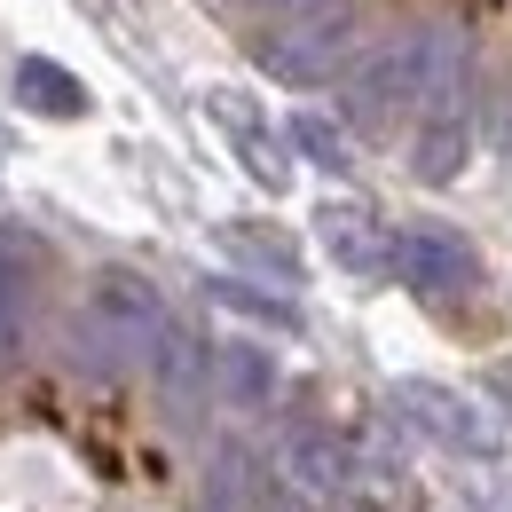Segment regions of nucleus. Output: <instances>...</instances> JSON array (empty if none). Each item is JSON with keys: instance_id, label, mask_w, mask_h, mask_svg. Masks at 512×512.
Returning a JSON list of instances; mask_svg holds the SVG:
<instances>
[{"instance_id": "f257e3e1", "label": "nucleus", "mask_w": 512, "mask_h": 512, "mask_svg": "<svg viewBox=\"0 0 512 512\" xmlns=\"http://www.w3.org/2000/svg\"><path fill=\"white\" fill-rule=\"evenodd\" d=\"M347 48H355V8L308 0V8H284L253 40V64L268 79H284V87H316V79H331V71L347 64Z\"/></svg>"}, {"instance_id": "f03ea898", "label": "nucleus", "mask_w": 512, "mask_h": 512, "mask_svg": "<svg viewBox=\"0 0 512 512\" xmlns=\"http://www.w3.org/2000/svg\"><path fill=\"white\" fill-rule=\"evenodd\" d=\"M418 95H426V40H386L347 79V119L355 127H394L402 111H418Z\"/></svg>"}, {"instance_id": "7ed1b4c3", "label": "nucleus", "mask_w": 512, "mask_h": 512, "mask_svg": "<svg viewBox=\"0 0 512 512\" xmlns=\"http://www.w3.org/2000/svg\"><path fill=\"white\" fill-rule=\"evenodd\" d=\"M386 402H394V418L410 426V434H426V442L457 449V457H497V426L465 402V394H449L434 379H394L386 386Z\"/></svg>"}, {"instance_id": "20e7f679", "label": "nucleus", "mask_w": 512, "mask_h": 512, "mask_svg": "<svg viewBox=\"0 0 512 512\" xmlns=\"http://www.w3.org/2000/svg\"><path fill=\"white\" fill-rule=\"evenodd\" d=\"M394 268H402V284L426 292V300H457V292L481 284V253H473V237H457L449 221H410V229L394 237Z\"/></svg>"}, {"instance_id": "39448f33", "label": "nucleus", "mask_w": 512, "mask_h": 512, "mask_svg": "<svg viewBox=\"0 0 512 512\" xmlns=\"http://www.w3.org/2000/svg\"><path fill=\"white\" fill-rule=\"evenodd\" d=\"M87 316H95V339H111V347H158V339L174 331L166 308H158V292H150L134 268H95Z\"/></svg>"}, {"instance_id": "423d86ee", "label": "nucleus", "mask_w": 512, "mask_h": 512, "mask_svg": "<svg viewBox=\"0 0 512 512\" xmlns=\"http://www.w3.org/2000/svg\"><path fill=\"white\" fill-rule=\"evenodd\" d=\"M276 473H284V489H300L316 505V497H339L355 481V449L339 434H323V426H292L284 449H276Z\"/></svg>"}, {"instance_id": "0eeeda50", "label": "nucleus", "mask_w": 512, "mask_h": 512, "mask_svg": "<svg viewBox=\"0 0 512 512\" xmlns=\"http://www.w3.org/2000/svg\"><path fill=\"white\" fill-rule=\"evenodd\" d=\"M316 229H323V253L339 260L347 276H386V268H394V245H386L379 213H363V205H323Z\"/></svg>"}, {"instance_id": "6e6552de", "label": "nucleus", "mask_w": 512, "mask_h": 512, "mask_svg": "<svg viewBox=\"0 0 512 512\" xmlns=\"http://www.w3.org/2000/svg\"><path fill=\"white\" fill-rule=\"evenodd\" d=\"M213 379L229 394V410H268V402H276V363H268V347L221 339V347H213Z\"/></svg>"}, {"instance_id": "1a4fd4ad", "label": "nucleus", "mask_w": 512, "mask_h": 512, "mask_svg": "<svg viewBox=\"0 0 512 512\" xmlns=\"http://www.w3.org/2000/svg\"><path fill=\"white\" fill-rule=\"evenodd\" d=\"M16 103L40 111V119H87V87L64 64H48V56H24L16 64Z\"/></svg>"}, {"instance_id": "9d476101", "label": "nucleus", "mask_w": 512, "mask_h": 512, "mask_svg": "<svg viewBox=\"0 0 512 512\" xmlns=\"http://www.w3.org/2000/svg\"><path fill=\"white\" fill-rule=\"evenodd\" d=\"M32 245L16 229H0V355L16 347V323H24V284H32Z\"/></svg>"}, {"instance_id": "9b49d317", "label": "nucleus", "mask_w": 512, "mask_h": 512, "mask_svg": "<svg viewBox=\"0 0 512 512\" xmlns=\"http://www.w3.org/2000/svg\"><path fill=\"white\" fill-rule=\"evenodd\" d=\"M221 245H229V253H245V260H260V268H268V276H284V284H300V245H292V237H276V229L229 221V229H221Z\"/></svg>"}, {"instance_id": "f8f14e48", "label": "nucleus", "mask_w": 512, "mask_h": 512, "mask_svg": "<svg viewBox=\"0 0 512 512\" xmlns=\"http://www.w3.org/2000/svg\"><path fill=\"white\" fill-rule=\"evenodd\" d=\"M253 481H245V449H221L213 465H205V512H253Z\"/></svg>"}, {"instance_id": "ddd939ff", "label": "nucleus", "mask_w": 512, "mask_h": 512, "mask_svg": "<svg viewBox=\"0 0 512 512\" xmlns=\"http://www.w3.org/2000/svg\"><path fill=\"white\" fill-rule=\"evenodd\" d=\"M213 300H221V308H237V316H260V323L300 331V308H292V300H268V292H253V284H213Z\"/></svg>"}, {"instance_id": "4468645a", "label": "nucleus", "mask_w": 512, "mask_h": 512, "mask_svg": "<svg viewBox=\"0 0 512 512\" xmlns=\"http://www.w3.org/2000/svg\"><path fill=\"white\" fill-rule=\"evenodd\" d=\"M158 363H166V394H174V402H190L205 347H197V339H182V331H166V339H158Z\"/></svg>"}, {"instance_id": "2eb2a0df", "label": "nucleus", "mask_w": 512, "mask_h": 512, "mask_svg": "<svg viewBox=\"0 0 512 512\" xmlns=\"http://www.w3.org/2000/svg\"><path fill=\"white\" fill-rule=\"evenodd\" d=\"M292 142L316 158L323 174H339V166H347V134L331 127V119H308V111H300V119H292Z\"/></svg>"}, {"instance_id": "dca6fc26", "label": "nucleus", "mask_w": 512, "mask_h": 512, "mask_svg": "<svg viewBox=\"0 0 512 512\" xmlns=\"http://www.w3.org/2000/svg\"><path fill=\"white\" fill-rule=\"evenodd\" d=\"M260 512H316V505H308L300 489H276V497H268V505H260Z\"/></svg>"}, {"instance_id": "f3484780", "label": "nucleus", "mask_w": 512, "mask_h": 512, "mask_svg": "<svg viewBox=\"0 0 512 512\" xmlns=\"http://www.w3.org/2000/svg\"><path fill=\"white\" fill-rule=\"evenodd\" d=\"M489 386H497V394H512V363H497V371H489Z\"/></svg>"}]
</instances>
